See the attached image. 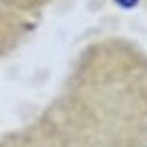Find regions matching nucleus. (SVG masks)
Instances as JSON below:
<instances>
[{
    "mask_svg": "<svg viewBox=\"0 0 147 147\" xmlns=\"http://www.w3.org/2000/svg\"><path fill=\"white\" fill-rule=\"evenodd\" d=\"M116 4L123 5V7H133V5L138 4V0H116Z\"/></svg>",
    "mask_w": 147,
    "mask_h": 147,
    "instance_id": "1",
    "label": "nucleus"
}]
</instances>
